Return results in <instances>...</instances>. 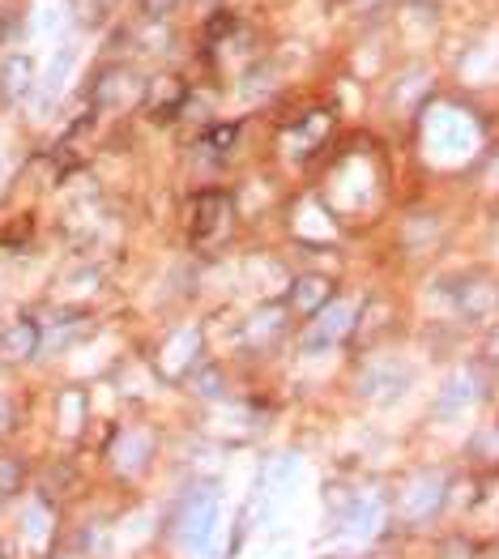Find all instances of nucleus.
Instances as JSON below:
<instances>
[{
  "label": "nucleus",
  "mask_w": 499,
  "mask_h": 559,
  "mask_svg": "<svg viewBox=\"0 0 499 559\" xmlns=\"http://www.w3.org/2000/svg\"><path fill=\"white\" fill-rule=\"evenodd\" d=\"M325 303H333V282L325 274H303L291 282V291H286V308L299 316H316Z\"/></svg>",
  "instance_id": "9"
},
{
  "label": "nucleus",
  "mask_w": 499,
  "mask_h": 559,
  "mask_svg": "<svg viewBox=\"0 0 499 559\" xmlns=\"http://www.w3.org/2000/svg\"><path fill=\"white\" fill-rule=\"evenodd\" d=\"M499 303V291L487 282V278H465L461 291H457V312L465 316V321H482L491 308Z\"/></svg>",
  "instance_id": "10"
},
{
  "label": "nucleus",
  "mask_w": 499,
  "mask_h": 559,
  "mask_svg": "<svg viewBox=\"0 0 499 559\" xmlns=\"http://www.w3.org/2000/svg\"><path fill=\"white\" fill-rule=\"evenodd\" d=\"M325 559H342V555H325Z\"/></svg>",
  "instance_id": "24"
},
{
  "label": "nucleus",
  "mask_w": 499,
  "mask_h": 559,
  "mask_svg": "<svg viewBox=\"0 0 499 559\" xmlns=\"http://www.w3.org/2000/svg\"><path fill=\"white\" fill-rule=\"evenodd\" d=\"M231 222H235L231 197L205 193L197 205H192V244L197 248H218L222 239L231 235Z\"/></svg>",
  "instance_id": "1"
},
{
  "label": "nucleus",
  "mask_w": 499,
  "mask_h": 559,
  "mask_svg": "<svg viewBox=\"0 0 499 559\" xmlns=\"http://www.w3.org/2000/svg\"><path fill=\"white\" fill-rule=\"evenodd\" d=\"M22 461L18 457H0V495H13L22 487Z\"/></svg>",
  "instance_id": "18"
},
{
  "label": "nucleus",
  "mask_w": 499,
  "mask_h": 559,
  "mask_svg": "<svg viewBox=\"0 0 499 559\" xmlns=\"http://www.w3.org/2000/svg\"><path fill=\"white\" fill-rule=\"evenodd\" d=\"M235 137H239V129H235V124H218V129H209V137H205V150H227Z\"/></svg>",
  "instance_id": "19"
},
{
  "label": "nucleus",
  "mask_w": 499,
  "mask_h": 559,
  "mask_svg": "<svg viewBox=\"0 0 499 559\" xmlns=\"http://www.w3.org/2000/svg\"><path fill=\"white\" fill-rule=\"evenodd\" d=\"M218 521H222V504L214 491H197L192 500L184 504V517H180V542L188 551H205L209 538L218 534Z\"/></svg>",
  "instance_id": "2"
},
{
  "label": "nucleus",
  "mask_w": 499,
  "mask_h": 559,
  "mask_svg": "<svg viewBox=\"0 0 499 559\" xmlns=\"http://www.w3.org/2000/svg\"><path fill=\"white\" fill-rule=\"evenodd\" d=\"M192 389H197V397H222V393H227V385H222V372L214 363H197V367H192Z\"/></svg>",
  "instance_id": "16"
},
{
  "label": "nucleus",
  "mask_w": 499,
  "mask_h": 559,
  "mask_svg": "<svg viewBox=\"0 0 499 559\" xmlns=\"http://www.w3.org/2000/svg\"><path fill=\"white\" fill-rule=\"evenodd\" d=\"M482 359H491V363H499V325L487 333V346H482Z\"/></svg>",
  "instance_id": "23"
},
{
  "label": "nucleus",
  "mask_w": 499,
  "mask_h": 559,
  "mask_svg": "<svg viewBox=\"0 0 499 559\" xmlns=\"http://www.w3.org/2000/svg\"><path fill=\"white\" fill-rule=\"evenodd\" d=\"M406 389H410V367L397 363V359L372 363L363 372V380H359V393L367 397V402H397Z\"/></svg>",
  "instance_id": "4"
},
{
  "label": "nucleus",
  "mask_w": 499,
  "mask_h": 559,
  "mask_svg": "<svg viewBox=\"0 0 499 559\" xmlns=\"http://www.w3.org/2000/svg\"><path fill=\"white\" fill-rule=\"evenodd\" d=\"M39 350H43V325L30 321V316L0 329V359L5 363H26V359H35Z\"/></svg>",
  "instance_id": "7"
},
{
  "label": "nucleus",
  "mask_w": 499,
  "mask_h": 559,
  "mask_svg": "<svg viewBox=\"0 0 499 559\" xmlns=\"http://www.w3.org/2000/svg\"><path fill=\"white\" fill-rule=\"evenodd\" d=\"M137 94H141L137 73L124 69V65L103 69L99 82H94V103H99V107H124V103H133Z\"/></svg>",
  "instance_id": "8"
},
{
  "label": "nucleus",
  "mask_w": 499,
  "mask_h": 559,
  "mask_svg": "<svg viewBox=\"0 0 499 559\" xmlns=\"http://www.w3.org/2000/svg\"><path fill=\"white\" fill-rule=\"evenodd\" d=\"M150 449H154V440H150V431H133V436H124V444H120V470H137L141 461L150 457Z\"/></svg>",
  "instance_id": "15"
},
{
  "label": "nucleus",
  "mask_w": 499,
  "mask_h": 559,
  "mask_svg": "<svg viewBox=\"0 0 499 559\" xmlns=\"http://www.w3.org/2000/svg\"><path fill=\"white\" fill-rule=\"evenodd\" d=\"M0 86H5V99H26L35 90V60L13 52L5 65H0Z\"/></svg>",
  "instance_id": "11"
},
{
  "label": "nucleus",
  "mask_w": 499,
  "mask_h": 559,
  "mask_svg": "<svg viewBox=\"0 0 499 559\" xmlns=\"http://www.w3.org/2000/svg\"><path fill=\"white\" fill-rule=\"evenodd\" d=\"M13 427H18V406H13L9 397L0 393V436H9Z\"/></svg>",
  "instance_id": "21"
},
{
  "label": "nucleus",
  "mask_w": 499,
  "mask_h": 559,
  "mask_svg": "<svg viewBox=\"0 0 499 559\" xmlns=\"http://www.w3.org/2000/svg\"><path fill=\"white\" fill-rule=\"evenodd\" d=\"M444 491H448V483L440 474H418L410 483V491H406V500H401V513H406V521L436 517L444 508Z\"/></svg>",
  "instance_id": "6"
},
{
  "label": "nucleus",
  "mask_w": 499,
  "mask_h": 559,
  "mask_svg": "<svg viewBox=\"0 0 499 559\" xmlns=\"http://www.w3.org/2000/svg\"><path fill=\"white\" fill-rule=\"evenodd\" d=\"M64 414H69V427H64V431H69V436H73V431H77V423H82V402H77V393H69V397H64V402H60V419H64Z\"/></svg>",
  "instance_id": "20"
},
{
  "label": "nucleus",
  "mask_w": 499,
  "mask_h": 559,
  "mask_svg": "<svg viewBox=\"0 0 499 559\" xmlns=\"http://www.w3.org/2000/svg\"><path fill=\"white\" fill-rule=\"evenodd\" d=\"M354 333V308L350 303H325L316 316H312V325L303 329V346L308 350H329V346H337V342H346Z\"/></svg>",
  "instance_id": "3"
},
{
  "label": "nucleus",
  "mask_w": 499,
  "mask_h": 559,
  "mask_svg": "<svg viewBox=\"0 0 499 559\" xmlns=\"http://www.w3.org/2000/svg\"><path fill=\"white\" fill-rule=\"evenodd\" d=\"M482 389H487V380H482V372L478 367H461V372H453L444 380V389H440V397H436V414H461V410H470L478 397H482Z\"/></svg>",
  "instance_id": "5"
},
{
  "label": "nucleus",
  "mask_w": 499,
  "mask_h": 559,
  "mask_svg": "<svg viewBox=\"0 0 499 559\" xmlns=\"http://www.w3.org/2000/svg\"><path fill=\"white\" fill-rule=\"evenodd\" d=\"M470 457H478V461H499V423L495 427H482L478 436L470 440Z\"/></svg>",
  "instance_id": "17"
},
{
  "label": "nucleus",
  "mask_w": 499,
  "mask_h": 559,
  "mask_svg": "<svg viewBox=\"0 0 499 559\" xmlns=\"http://www.w3.org/2000/svg\"><path fill=\"white\" fill-rule=\"evenodd\" d=\"M69 69H73V52H69V47H64V52L56 56V65H52V77H47V90H60L56 82H60V77L69 73Z\"/></svg>",
  "instance_id": "22"
},
{
  "label": "nucleus",
  "mask_w": 499,
  "mask_h": 559,
  "mask_svg": "<svg viewBox=\"0 0 499 559\" xmlns=\"http://www.w3.org/2000/svg\"><path fill=\"white\" fill-rule=\"evenodd\" d=\"M184 94H188V90H184L180 77H154L150 90H146V107L154 111L158 120H163V116H171V111L184 103Z\"/></svg>",
  "instance_id": "12"
},
{
  "label": "nucleus",
  "mask_w": 499,
  "mask_h": 559,
  "mask_svg": "<svg viewBox=\"0 0 499 559\" xmlns=\"http://www.w3.org/2000/svg\"><path fill=\"white\" fill-rule=\"evenodd\" d=\"M286 333V312L282 308H265V312H256L248 329H244V342L248 346H269V342H278Z\"/></svg>",
  "instance_id": "13"
},
{
  "label": "nucleus",
  "mask_w": 499,
  "mask_h": 559,
  "mask_svg": "<svg viewBox=\"0 0 499 559\" xmlns=\"http://www.w3.org/2000/svg\"><path fill=\"white\" fill-rule=\"evenodd\" d=\"M346 530L354 534V538H372L376 530H380V504L376 500H359L346 513Z\"/></svg>",
  "instance_id": "14"
}]
</instances>
